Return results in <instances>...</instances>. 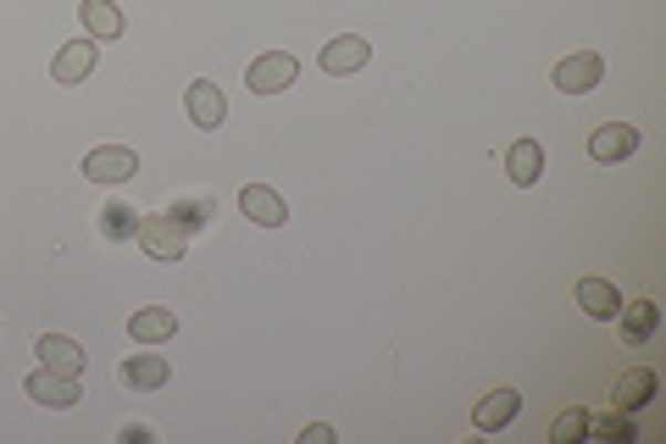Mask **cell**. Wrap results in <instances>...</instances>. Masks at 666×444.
I'll use <instances>...</instances> for the list:
<instances>
[{
  "instance_id": "1",
  "label": "cell",
  "mask_w": 666,
  "mask_h": 444,
  "mask_svg": "<svg viewBox=\"0 0 666 444\" xmlns=\"http://www.w3.org/2000/svg\"><path fill=\"white\" fill-rule=\"evenodd\" d=\"M139 250L150 256V261H178L184 250H189V234L162 211V217H139Z\"/></svg>"
},
{
  "instance_id": "2",
  "label": "cell",
  "mask_w": 666,
  "mask_h": 444,
  "mask_svg": "<svg viewBox=\"0 0 666 444\" xmlns=\"http://www.w3.org/2000/svg\"><path fill=\"white\" fill-rule=\"evenodd\" d=\"M84 178L90 184H128V178H139V156L128 145H101L84 156Z\"/></svg>"
},
{
  "instance_id": "3",
  "label": "cell",
  "mask_w": 666,
  "mask_h": 444,
  "mask_svg": "<svg viewBox=\"0 0 666 444\" xmlns=\"http://www.w3.org/2000/svg\"><path fill=\"white\" fill-rule=\"evenodd\" d=\"M367 56H373V45H367L362 34H340V40H327V45H322L316 68H322V73H333V79H351V73H362V68H367Z\"/></svg>"
},
{
  "instance_id": "4",
  "label": "cell",
  "mask_w": 666,
  "mask_h": 444,
  "mask_svg": "<svg viewBox=\"0 0 666 444\" xmlns=\"http://www.w3.org/2000/svg\"><path fill=\"white\" fill-rule=\"evenodd\" d=\"M294 79H300V62H294L289 51L256 56V62H250V73H244V84H250L256 95H278V90H289Z\"/></svg>"
},
{
  "instance_id": "5",
  "label": "cell",
  "mask_w": 666,
  "mask_h": 444,
  "mask_svg": "<svg viewBox=\"0 0 666 444\" xmlns=\"http://www.w3.org/2000/svg\"><path fill=\"white\" fill-rule=\"evenodd\" d=\"M600 79H605V62L594 51H577V56L555 62V90H566V95H589V90H600Z\"/></svg>"
},
{
  "instance_id": "6",
  "label": "cell",
  "mask_w": 666,
  "mask_h": 444,
  "mask_svg": "<svg viewBox=\"0 0 666 444\" xmlns=\"http://www.w3.org/2000/svg\"><path fill=\"white\" fill-rule=\"evenodd\" d=\"M95 62H101V45H95V40H73V45L56 51L51 79H56V84H84V79L95 73Z\"/></svg>"
},
{
  "instance_id": "7",
  "label": "cell",
  "mask_w": 666,
  "mask_h": 444,
  "mask_svg": "<svg viewBox=\"0 0 666 444\" xmlns=\"http://www.w3.org/2000/svg\"><path fill=\"white\" fill-rule=\"evenodd\" d=\"M29 400H40L51 411H67V405H79V378L40 366V372H29Z\"/></svg>"
},
{
  "instance_id": "8",
  "label": "cell",
  "mask_w": 666,
  "mask_h": 444,
  "mask_svg": "<svg viewBox=\"0 0 666 444\" xmlns=\"http://www.w3.org/2000/svg\"><path fill=\"white\" fill-rule=\"evenodd\" d=\"M633 151H638V128H627V123H605V128L589 134V156L605 162V167H611V162H627Z\"/></svg>"
},
{
  "instance_id": "9",
  "label": "cell",
  "mask_w": 666,
  "mask_h": 444,
  "mask_svg": "<svg viewBox=\"0 0 666 444\" xmlns=\"http://www.w3.org/2000/svg\"><path fill=\"white\" fill-rule=\"evenodd\" d=\"M517 411H522V394H517V389H489V394L472 405V427H478V433H500Z\"/></svg>"
},
{
  "instance_id": "10",
  "label": "cell",
  "mask_w": 666,
  "mask_h": 444,
  "mask_svg": "<svg viewBox=\"0 0 666 444\" xmlns=\"http://www.w3.org/2000/svg\"><path fill=\"white\" fill-rule=\"evenodd\" d=\"M222 117H228L222 90H217L211 79H195V84H189V123H195V128H222Z\"/></svg>"
},
{
  "instance_id": "11",
  "label": "cell",
  "mask_w": 666,
  "mask_h": 444,
  "mask_svg": "<svg viewBox=\"0 0 666 444\" xmlns=\"http://www.w3.org/2000/svg\"><path fill=\"white\" fill-rule=\"evenodd\" d=\"M239 211H244L250 223H261V228H283V223H289L283 200H278L267 184H244V189H239Z\"/></svg>"
},
{
  "instance_id": "12",
  "label": "cell",
  "mask_w": 666,
  "mask_h": 444,
  "mask_svg": "<svg viewBox=\"0 0 666 444\" xmlns=\"http://www.w3.org/2000/svg\"><path fill=\"white\" fill-rule=\"evenodd\" d=\"M577 306H583L594 322H616V311H622V289L605 283V278H577Z\"/></svg>"
},
{
  "instance_id": "13",
  "label": "cell",
  "mask_w": 666,
  "mask_h": 444,
  "mask_svg": "<svg viewBox=\"0 0 666 444\" xmlns=\"http://www.w3.org/2000/svg\"><path fill=\"white\" fill-rule=\"evenodd\" d=\"M173 333H178V311H167V306H145V311L128 317V339L134 344H162Z\"/></svg>"
},
{
  "instance_id": "14",
  "label": "cell",
  "mask_w": 666,
  "mask_h": 444,
  "mask_svg": "<svg viewBox=\"0 0 666 444\" xmlns=\"http://www.w3.org/2000/svg\"><path fill=\"white\" fill-rule=\"evenodd\" d=\"M539 173H544V151H539V140H517V145L506 151V178H511L517 189H533Z\"/></svg>"
},
{
  "instance_id": "15",
  "label": "cell",
  "mask_w": 666,
  "mask_h": 444,
  "mask_svg": "<svg viewBox=\"0 0 666 444\" xmlns=\"http://www.w3.org/2000/svg\"><path fill=\"white\" fill-rule=\"evenodd\" d=\"M34 355H40V366H51V372H67V378H79L84 372V350L73 344V339H62V333H45L40 344H34Z\"/></svg>"
},
{
  "instance_id": "16",
  "label": "cell",
  "mask_w": 666,
  "mask_h": 444,
  "mask_svg": "<svg viewBox=\"0 0 666 444\" xmlns=\"http://www.w3.org/2000/svg\"><path fill=\"white\" fill-rule=\"evenodd\" d=\"M655 389H660V378L649 372V366H633V372H622V383H616V411H644L649 400H655Z\"/></svg>"
},
{
  "instance_id": "17",
  "label": "cell",
  "mask_w": 666,
  "mask_h": 444,
  "mask_svg": "<svg viewBox=\"0 0 666 444\" xmlns=\"http://www.w3.org/2000/svg\"><path fill=\"white\" fill-rule=\"evenodd\" d=\"M117 378H123L128 389H162V383L173 378V366H167L162 355H128V361L117 366Z\"/></svg>"
},
{
  "instance_id": "18",
  "label": "cell",
  "mask_w": 666,
  "mask_h": 444,
  "mask_svg": "<svg viewBox=\"0 0 666 444\" xmlns=\"http://www.w3.org/2000/svg\"><path fill=\"white\" fill-rule=\"evenodd\" d=\"M616 317H622V339H627V344H649V333L660 328L655 300H633V306H622Z\"/></svg>"
},
{
  "instance_id": "19",
  "label": "cell",
  "mask_w": 666,
  "mask_h": 444,
  "mask_svg": "<svg viewBox=\"0 0 666 444\" xmlns=\"http://www.w3.org/2000/svg\"><path fill=\"white\" fill-rule=\"evenodd\" d=\"M79 18H84V29H90V40H117L128 23H123V12L112 7V0H84L79 7Z\"/></svg>"
},
{
  "instance_id": "20",
  "label": "cell",
  "mask_w": 666,
  "mask_h": 444,
  "mask_svg": "<svg viewBox=\"0 0 666 444\" xmlns=\"http://www.w3.org/2000/svg\"><path fill=\"white\" fill-rule=\"evenodd\" d=\"M101 234H106L112 245L139 239V211H134L128 200H106V206H101Z\"/></svg>"
},
{
  "instance_id": "21",
  "label": "cell",
  "mask_w": 666,
  "mask_h": 444,
  "mask_svg": "<svg viewBox=\"0 0 666 444\" xmlns=\"http://www.w3.org/2000/svg\"><path fill=\"white\" fill-rule=\"evenodd\" d=\"M167 217H173L184 234H200V228L217 217V206H211L206 195H184V200H173V206H167Z\"/></svg>"
},
{
  "instance_id": "22",
  "label": "cell",
  "mask_w": 666,
  "mask_h": 444,
  "mask_svg": "<svg viewBox=\"0 0 666 444\" xmlns=\"http://www.w3.org/2000/svg\"><path fill=\"white\" fill-rule=\"evenodd\" d=\"M589 433L594 438H605V444H633L638 438V427H633V411H605V416H589Z\"/></svg>"
},
{
  "instance_id": "23",
  "label": "cell",
  "mask_w": 666,
  "mask_h": 444,
  "mask_svg": "<svg viewBox=\"0 0 666 444\" xmlns=\"http://www.w3.org/2000/svg\"><path fill=\"white\" fill-rule=\"evenodd\" d=\"M550 438H555V444H577V438H589V411H583V405H566V411L550 422Z\"/></svg>"
},
{
  "instance_id": "24",
  "label": "cell",
  "mask_w": 666,
  "mask_h": 444,
  "mask_svg": "<svg viewBox=\"0 0 666 444\" xmlns=\"http://www.w3.org/2000/svg\"><path fill=\"white\" fill-rule=\"evenodd\" d=\"M117 438H123V444H150L156 433H150L145 422H123V433H117Z\"/></svg>"
},
{
  "instance_id": "25",
  "label": "cell",
  "mask_w": 666,
  "mask_h": 444,
  "mask_svg": "<svg viewBox=\"0 0 666 444\" xmlns=\"http://www.w3.org/2000/svg\"><path fill=\"white\" fill-rule=\"evenodd\" d=\"M327 438H333V427H327V422H311V427L300 433V444H327Z\"/></svg>"
}]
</instances>
